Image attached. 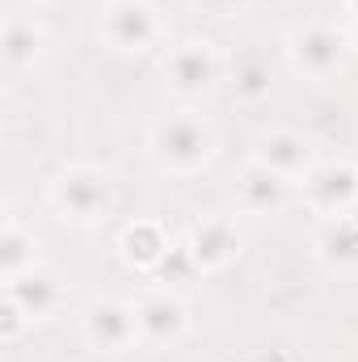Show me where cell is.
Wrapping results in <instances>:
<instances>
[{
	"label": "cell",
	"instance_id": "cell-12",
	"mask_svg": "<svg viewBox=\"0 0 358 362\" xmlns=\"http://www.w3.org/2000/svg\"><path fill=\"white\" fill-rule=\"evenodd\" d=\"M236 202L249 215H278L291 202V177H282V173H274L266 165L249 160L241 181H236Z\"/></svg>",
	"mask_w": 358,
	"mask_h": 362
},
{
	"label": "cell",
	"instance_id": "cell-6",
	"mask_svg": "<svg viewBox=\"0 0 358 362\" xmlns=\"http://www.w3.org/2000/svg\"><path fill=\"white\" fill-rule=\"evenodd\" d=\"M219 72H224V59H219L215 42L190 38L165 59V89L181 101H198V97H207L215 89Z\"/></svg>",
	"mask_w": 358,
	"mask_h": 362
},
{
	"label": "cell",
	"instance_id": "cell-19",
	"mask_svg": "<svg viewBox=\"0 0 358 362\" xmlns=\"http://www.w3.org/2000/svg\"><path fill=\"white\" fill-rule=\"evenodd\" d=\"M202 4H207L211 13H232V8H236V4H245V0H202Z\"/></svg>",
	"mask_w": 358,
	"mask_h": 362
},
{
	"label": "cell",
	"instance_id": "cell-10",
	"mask_svg": "<svg viewBox=\"0 0 358 362\" xmlns=\"http://www.w3.org/2000/svg\"><path fill=\"white\" fill-rule=\"evenodd\" d=\"M253 160L266 165V169H274V173H282V177H291V181H304L308 169L316 165L308 135H299V131H291V127L262 131L258 144H253Z\"/></svg>",
	"mask_w": 358,
	"mask_h": 362
},
{
	"label": "cell",
	"instance_id": "cell-16",
	"mask_svg": "<svg viewBox=\"0 0 358 362\" xmlns=\"http://www.w3.org/2000/svg\"><path fill=\"white\" fill-rule=\"evenodd\" d=\"M34 249H38L34 245V232H25V223L17 215H4V232H0V274L13 278V274L38 266Z\"/></svg>",
	"mask_w": 358,
	"mask_h": 362
},
{
	"label": "cell",
	"instance_id": "cell-15",
	"mask_svg": "<svg viewBox=\"0 0 358 362\" xmlns=\"http://www.w3.org/2000/svg\"><path fill=\"white\" fill-rule=\"evenodd\" d=\"M316 257L333 270H358V215H337L325 219L321 236H316Z\"/></svg>",
	"mask_w": 358,
	"mask_h": 362
},
{
	"label": "cell",
	"instance_id": "cell-1",
	"mask_svg": "<svg viewBox=\"0 0 358 362\" xmlns=\"http://www.w3.org/2000/svg\"><path fill=\"white\" fill-rule=\"evenodd\" d=\"M152 160L173 173V177H194L215 160V127L194 114V110H178L165 114L152 127Z\"/></svg>",
	"mask_w": 358,
	"mask_h": 362
},
{
	"label": "cell",
	"instance_id": "cell-14",
	"mask_svg": "<svg viewBox=\"0 0 358 362\" xmlns=\"http://www.w3.org/2000/svg\"><path fill=\"white\" fill-rule=\"evenodd\" d=\"M173 249H169V236H165V228L156 223V219H135L127 232H122V257H127V266H135V270H161V262L169 257Z\"/></svg>",
	"mask_w": 358,
	"mask_h": 362
},
{
	"label": "cell",
	"instance_id": "cell-5",
	"mask_svg": "<svg viewBox=\"0 0 358 362\" xmlns=\"http://www.w3.org/2000/svg\"><path fill=\"white\" fill-rule=\"evenodd\" d=\"M135 325H139V346L148 350H173L185 329H190V308L178 291L169 286H148L135 299Z\"/></svg>",
	"mask_w": 358,
	"mask_h": 362
},
{
	"label": "cell",
	"instance_id": "cell-4",
	"mask_svg": "<svg viewBox=\"0 0 358 362\" xmlns=\"http://www.w3.org/2000/svg\"><path fill=\"white\" fill-rule=\"evenodd\" d=\"M287 59L304 81H333L346 64V38L325 21H304L287 34Z\"/></svg>",
	"mask_w": 358,
	"mask_h": 362
},
{
	"label": "cell",
	"instance_id": "cell-8",
	"mask_svg": "<svg viewBox=\"0 0 358 362\" xmlns=\"http://www.w3.org/2000/svg\"><path fill=\"white\" fill-rule=\"evenodd\" d=\"M85 341L97 354H127L139 346L135 303L127 299H93L85 308Z\"/></svg>",
	"mask_w": 358,
	"mask_h": 362
},
{
	"label": "cell",
	"instance_id": "cell-3",
	"mask_svg": "<svg viewBox=\"0 0 358 362\" xmlns=\"http://www.w3.org/2000/svg\"><path fill=\"white\" fill-rule=\"evenodd\" d=\"M97 34L118 55H144L161 42L165 21L152 0H110L97 17Z\"/></svg>",
	"mask_w": 358,
	"mask_h": 362
},
{
	"label": "cell",
	"instance_id": "cell-18",
	"mask_svg": "<svg viewBox=\"0 0 358 362\" xmlns=\"http://www.w3.org/2000/svg\"><path fill=\"white\" fill-rule=\"evenodd\" d=\"M25 325H34V320L21 312V303H13V299L4 295V303H0V341H17V337L25 333Z\"/></svg>",
	"mask_w": 358,
	"mask_h": 362
},
{
	"label": "cell",
	"instance_id": "cell-11",
	"mask_svg": "<svg viewBox=\"0 0 358 362\" xmlns=\"http://www.w3.org/2000/svg\"><path fill=\"white\" fill-rule=\"evenodd\" d=\"M4 295L13 299V303H21V312L30 316V320H47V316H55L59 308H64V282H59V274L47 270V266H30V270L13 274V278H4Z\"/></svg>",
	"mask_w": 358,
	"mask_h": 362
},
{
	"label": "cell",
	"instance_id": "cell-20",
	"mask_svg": "<svg viewBox=\"0 0 358 362\" xmlns=\"http://www.w3.org/2000/svg\"><path fill=\"white\" fill-rule=\"evenodd\" d=\"M350 8H354V17H358V0H350Z\"/></svg>",
	"mask_w": 358,
	"mask_h": 362
},
{
	"label": "cell",
	"instance_id": "cell-13",
	"mask_svg": "<svg viewBox=\"0 0 358 362\" xmlns=\"http://www.w3.org/2000/svg\"><path fill=\"white\" fill-rule=\"evenodd\" d=\"M42 25L34 21V17H25V13H8L4 17V30H0V59H4V68L8 72H25V68H34L38 64V55H42Z\"/></svg>",
	"mask_w": 358,
	"mask_h": 362
},
{
	"label": "cell",
	"instance_id": "cell-9",
	"mask_svg": "<svg viewBox=\"0 0 358 362\" xmlns=\"http://www.w3.org/2000/svg\"><path fill=\"white\" fill-rule=\"evenodd\" d=\"M185 253H190L194 270H224L241 257V232L228 215H202L185 232Z\"/></svg>",
	"mask_w": 358,
	"mask_h": 362
},
{
	"label": "cell",
	"instance_id": "cell-17",
	"mask_svg": "<svg viewBox=\"0 0 358 362\" xmlns=\"http://www.w3.org/2000/svg\"><path fill=\"white\" fill-rule=\"evenodd\" d=\"M270 64L262 55H241L236 64H232V89L241 101H262L270 97Z\"/></svg>",
	"mask_w": 358,
	"mask_h": 362
},
{
	"label": "cell",
	"instance_id": "cell-2",
	"mask_svg": "<svg viewBox=\"0 0 358 362\" xmlns=\"http://www.w3.org/2000/svg\"><path fill=\"white\" fill-rule=\"evenodd\" d=\"M51 206L59 211V219L76 223V228H93L110 215L114 206V185L101 169L93 165H72L59 169L51 181Z\"/></svg>",
	"mask_w": 358,
	"mask_h": 362
},
{
	"label": "cell",
	"instance_id": "cell-21",
	"mask_svg": "<svg viewBox=\"0 0 358 362\" xmlns=\"http://www.w3.org/2000/svg\"><path fill=\"white\" fill-rule=\"evenodd\" d=\"M21 4H42V0H21Z\"/></svg>",
	"mask_w": 358,
	"mask_h": 362
},
{
	"label": "cell",
	"instance_id": "cell-7",
	"mask_svg": "<svg viewBox=\"0 0 358 362\" xmlns=\"http://www.w3.org/2000/svg\"><path fill=\"white\" fill-rule=\"evenodd\" d=\"M304 202L325 219L350 215L358 206V165H350V160H316L308 169V177H304Z\"/></svg>",
	"mask_w": 358,
	"mask_h": 362
}]
</instances>
